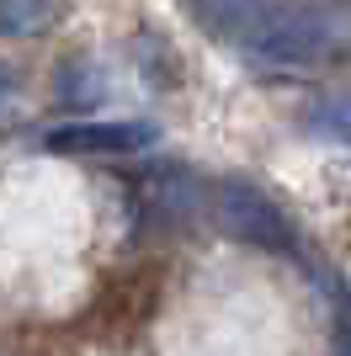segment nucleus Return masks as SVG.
<instances>
[{
    "label": "nucleus",
    "mask_w": 351,
    "mask_h": 356,
    "mask_svg": "<svg viewBox=\"0 0 351 356\" xmlns=\"http://www.w3.org/2000/svg\"><path fill=\"white\" fill-rule=\"evenodd\" d=\"M309 128L325 138H351V96H325L309 112Z\"/></svg>",
    "instance_id": "obj_6"
},
{
    "label": "nucleus",
    "mask_w": 351,
    "mask_h": 356,
    "mask_svg": "<svg viewBox=\"0 0 351 356\" xmlns=\"http://www.w3.org/2000/svg\"><path fill=\"white\" fill-rule=\"evenodd\" d=\"M11 90H16V74L6 70V64H0V102H6V96H11Z\"/></svg>",
    "instance_id": "obj_7"
},
{
    "label": "nucleus",
    "mask_w": 351,
    "mask_h": 356,
    "mask_svg": "<svg viewBox=\"0 0 351 356\" xmlns=\"http://www.w3.org/2000/svg\"><path fill=\"white\" fill-rule=\"evenodd\" d=\"M149 144H155L149 122H70L48 134L54 154H139Z\"/></svg>",
    "instance_id": "obj_3"
},
{
    "label": "nucleus",
    "mask_w": 351,
    "mask_h": 356,
    "mask_svg": "<svg viewBox=\"0 0 351 356\" xmlns=\"http://www.w3.org/2000/svg\"><path fill=\"white\" fill-rule=\"evenodd\" d=\"M181 6L224 43H256L277 16V0H181Z\"/></svg>",
    "instance_id": "obj_4"
},
{
    "label": "nucleus",
    "mask_w": 351,
    "mask_h": 356,
    "mask_svg": "<svg viewBox=\"0 0 351 356\" xmlns=\"http://www.w3.org/2000/svg\"><path fill=\"white\" fill-rule=\"evenodd\" d=\"M250 48L272 64H325L351 48V6L346 0L277 6V16L266 22V32Z\"/></svg>",
    "instance_id": "obj_1"
},
{
    "label": "nucleus",
    "mask_w": 351,
    "mask_h": 356,
    "mask_svg": "<svg viewBox=\"0 0 351 356\" xmlns=\"http://www.w3.org/2000/svg\"><path fill=\"white\" fill-rule=\"evenodd\" d=\"M213 218H219V229L234 234L240 245H256V250H272V255H298V229L288 223V213H282L266 192L245 186V181L219 186Z\"/></svg>",
    "instance_id": "obj_2"
},
{
    "label": "nucleus",
    "mask_w": 351,
    "mask_h": 356,
    "mask_svg": "<svg viewBox=\"0 0 351 356\" xmlns=\"http://www.w3.org/2000/svg\"><path fill=\"white\" fill-rule=\"evenodd\" d=\"M54 27V0H0V38H38Z\"/></svg>",
    "instance_id": "obj_5"
}]
</instances>
